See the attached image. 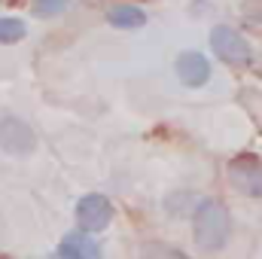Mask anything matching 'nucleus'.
Here are the masks:
<instances>
[{
	"mask_svg": "<svg viewBox=\"0 0 262 259\" xmlns=\"http://www.w3.org/2000/svg\"><path fill=\"white\" fill-rule=\"evenodd\" d=\"M210 49L213 55L223 61V64H232V67H247L253 61V49L250 43L229 25H216L210 31Z\"/></svg>",
	"mask_w": 262,
	"mask_h": 259,
	"instance_id": "nucleus-2",
	"label": "nucleus"
},
{
	"mask_svg": "<svg viewBox=\"0 0 262 259\" xmlns=\"http://www.w3.org/2000/svg\"><path fill=\"white\" fill-rule=\"evenodd\" d=\"M0 149L9 153V156H28V153L37 149V134L25 119L3 116L0 119Z\"/></svg>",
	"mask_w": 262,
	"mask_h": 259,
	"instance_id": "nucleus-5",
	"label": "nucleus"
},
{
	"mask_svg": "<svg viewBox=\"0 0 262 259\" xmlns=\"http://www.w3.org/2000/svg\"><path fill=\"white\" fill-rule=\"evenodd\" d=\"M229 183L247 198H262V159L253 153H241L226 165Z\"/></svg>",
	"mask_w": 262,
	"mask_h": 259,
	"instance_id": "nucleus-3",
	"label": "nucleus"
},
{
	"mask_svg": "<svg viewBox=\"0 0 262 259\" xmlns=\"http://www.w3.org/2000/svg\"><path fill=\"white\" fill-rule=\"evenodd\" d=\"M73 217H76V226H79L76 232H85V235L101 232L113 223V201L101 192H89L76 201Z\"/></svg>",
	"mask_w": 262,
	"mask_h": 259,
	"instance_id": "nucleus-4",
	"label": "nucleus"
},
{
	"mask_svg": "<svg viewBox=\"0 0 262 259\" xmlns=\"http://www.w3.org/2000/svg\"><path fill=\"white\" fill-rule=\"evenodd\" d=\"M67 6H70V0H34V12L43 15V18H49V15H61Z\"/></svg>",
	"mask_w": 262,
	"mask_h": 259,
	"instance_id": "nucleus-10",
	"label": "nucleus"
},
{
	"mask_svg": "<svg viewBox=\"0 0 262 259\" xmlns=\"http://www.w3.org/2000/svg\"><path fill=\"white\" fill-rule=\"evenodd\" d=\"M177 76H180L183 85L198 89L210 79V61L201 52H180L177 55Z\"/></svg>",
	"mask_w": 262,
	"mask_h": 259,
	"instance_id": "nucleus-6",
	"label": "nucleus"
},
{
	"mask_svg": "<svg viewBox=\"0 0 262 259\" xmlns=\"http://www.w3.org/2000/svg\"><path fill=\"white\" fill-rule=\"evenodd\" d=\"M25 34H28V25H25L21 18H15V15H3V18H0V43H3V46L25 40Z\"/></svg>",
	"mask_w": 262,
	"mask_h": 259,
	"instance_id": "nucleus-9",
	"label": "nucleus"
},
{
	"mask_svg": "<svg viewBox=\"0 0 262 259\" xmlns=\"http://www.w3.org/2000/svg\"><path fill=\"white\" fill-rule=\"evenodd\" d=\"M58 259H101V244L85 232H67L58 244Z\"/></svg>",
	"mask_w": 262,
	"mask_h": 259,
	"instance_id": "nucleus-7",
	"label": "nucleus"
},
{
	"mask_svg": "<svg viewBox=\"0 0 262 259\" xmlns=\"http://www.w3.org/2000/svg\"><path fill=\"white\" fill-rule=\"evenodd\" d=\"M192 229H195V244L204 253H220L229 244L232 235V217L223 201L216 198H201L192 207Z\"/></svg>",
	"mask_w": 262,
	"mask_h": 259,
	"instance_id": "nucleus-1",
	"label": "nucleus"
},
{
	"mask_svg": "<svg viewBox=\"0 0 262 259\" xmlns=\"http://www.w3.org/2000/svg\"><path fill=\"white\" fill-rule=\"evenodd\" d=\"M143 256L146 259H189V256H183L180 250H174V247H165V244H149L146 250H143Z\"/></svg>",
	"mask_w": 262,
	"mask_h": 259,
	"instance_id": "nucleus-11",
	"label": "nucleus"
},
{
	"mask_svg": "<svg viewBox=\"0 0 262 259\" xmlns=\"http://www.w3.org/2000/svg\"><path fill=\"white\" fill-rule=\"evenodd\" d=\"M107 25L119 28V31H134L146 25V9L137 3H113L107 9Z\"/></svg>",
	"mask_w": 262,
	"mask_h": 259,
	"instance_id": "nucleus-8",
	"label": "nucleus"
}]
</instances>
